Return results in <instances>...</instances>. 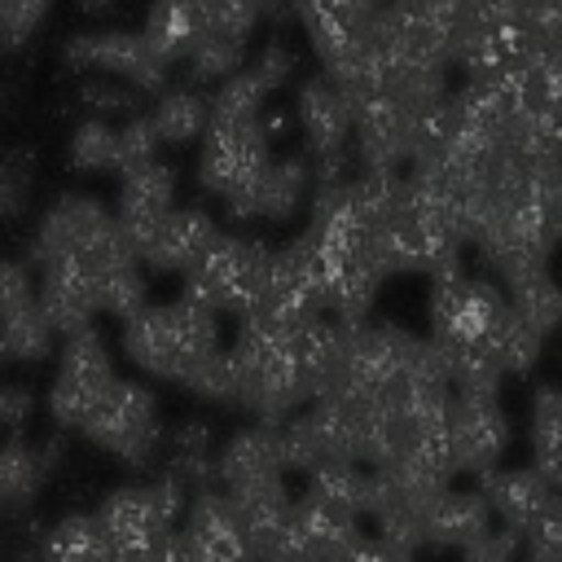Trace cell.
Here are the masks:
<instances>
[{
  "label": "cell",
  "instance_id": "obj_1",
  "mask_svg": "<svg viewBox=\"0 0 562 562\" xmlns=\"http://www.w3.org/2000/svg\"><path fill=\"white\" fill-rule=\"evenodd\" d=\"M452 386L501 391L509 373H527L540 360L544 338L509 307L505 290L487 277L457 268L435 272L430 285V338Z\"/></svg>",
  "mask_w": 562,
  "mask_h": 562
},
{
  "label": "cell",
  "instance_id": "obj_2",
  "mask_svg": "<svg viewBox=\"0 0 562 562\" xmlns=\"http://www.w3.org/2000/svg\"><path fill=\"white\" fill-rule=\"evenodd\" d=\"M338 334L342 325L329 316H241L233 347H224L233 364V404L255 413L259 426H281L321 395L338 356Z\"/></svg>",
  "mask_w": 562,
  "mask_h": 562
},
{
  "label": "cell",
  "instance_id": "obj_3",
  "mask_svg": "<svg viewBox=\"0 0 562 562\" xmlns=\"http://www.w3.org/2000/svg\"><path fill=\"white\" fill-rule=\"evenodd\" d=\"M123 351L140 373L184 382L211 351H220V316L189 294L140 303L123 321Z\"/></svg>",
  "mask_w": 562,
  "mask_h": 562
},
{
  "label": "cell",
  "instance_id": "obj_4",
  "mask_svg": "<svg viewBox=\"0 0 562 562\" xmlns=\"http://www.w3.org/2000/svg\"><path fill=\"white\" fill-rule=\"evenodd\" d=\"M540 44L527 26L522 0H457L448 26V61L465 70V79H496L518 70Z\"/></svg>",
  "mask_w": 562,
  "mask_h": 562
},
{
  "label": "cell",
  "instance_id": "obj_5",
  "mask_svg": "<svg viewBox=\"0 0 562 562\" xmlns=\"http://www.w3.org/2000/svg\"><path fill=\"white\" fill-rule=\"evenodd\" d=\"M272 162V136L263 119L250 123H215L206 119L202 154H198V184L228 206L233 220H255V189Z\"/></svg>",
  "mask_w": 562,
  "mask_h": 562
},
{
  "label": "cell",
  "instance_id": "obj_6",
  "mask_svg": "<svg viewBox=\"0 0 562 562\" xmlns=\"http://www.w3.org/2000/svg\"><path fill=\"white\" fill-rule=\"evenodd\" d=\"M180 509H184V487L171 483L167 474L110 492L101 501V509H97V522H101V536L110 544V558L114 562L149 558L180 527Z\"/></svg>",
  "mask_w": 562,
  "mask_h": 562
},
{
  "label": "cell",
  "instance_id": "obj_7",
  "mask_svg": "<svg viewBox=\"0 0 562 562\" xmlns=\"http://www.w3.org/2000/svg\"><path fill=\"white\" fill-rule=\"evenodd\" d=\"M268 263L272 250L259 237H241V233H220L215 246L206 250V259L184 277V294L198 299L206 312L215 316H250L263 299V281H268Z\"/></svg>",
  "mask_w": 562,
  "mask_h": 562
},
{
  "label": "cell",
  "instance_id": "obj_8",
  "mask_svg": "<svg viewBox=\"0 0 562 562\" xmlns=\"http://www.w3.org/2000/svg\"><path fill=\"white\" fill-rule=\"evenodd\" d=\"M53 255H88L97 259L101 268H127V263H140L132 241L123 237V228L114 224V215L97 202V198H79V193H66L57 198L40 228H35V241H31V259H53Z\"/></svg>",
  "mask_w": 562,
  "mask_h": 562
},
{
  "label": "cell",
  "instance_id": "obj_9",
  "mask_svg": "<svg viewBox=\"0 0 562 562\" xmlns=\"http://www.w3.org/2000/svg\"><path fill=\"white\" fill-rule=\"evenodd\" d=\"M101 452L127 461V465H145L162 439V426H158V395L136 382V378H119L105 400L88 413V422L79 426Z\"/></svg>",
  "mask_w": 562,
  "mask_h": 562
},
{
  "label": "cell",
  "instance_id": "obj_10",
  "mask_svg": "<svg viewBox=\"0 0 562 562\" xmlns=\"http://www.w3.org/2000/svg\"><path fill=\"white\" fill-rule=\"evenodd\" d=\"M114 382H119V373H114V360H110V347L101 342V334L92 325L66 334L61 360H57V373L48 386V417L66 430H79Z\"/></svg>",
  "mask_w": 562,
  "mask_h": 562
},
{
  "label": "cell",
  "instance_id": "obj_11",
  "mask_svg": "<svg viewBox=\"0 0 562 562\" xmlns=\"http://www.w3.org/2000/svg\"><path fill=\"white\" fill-rule=\"evenodd\" d=\"M509 448V417L501 408V391L452 386L448 395V461L452 474H487L501 465Z\"/></svg>",
  "mask_w": 562,
  "mask_h": 562
},
{
  "label": "cell",
  "instance_id": "obj_12",
  "mask_svg": "<svg viewBox=\"0 0 562 562\" xmlns=\"http://www.w3.org/2000/svg\"><path fill=\"white\" fill-rule=\"evenodd\" d=\"M299 132L307 140V154L316 158V180H338L351 176L347 171V154H351V105L342 97V88L325 75H312L299 88V105H294Z\"/></svg>",
  "mask_w": 562,
  "mask_h": 562
},
{
  "label": "cell",
  "instance_id": "obj_13",
  "mask_svg": "<svg viewBox=\"0 0 562 562\" xmlns=\"http://www.w3.org/2000/svg\"><path fill=\"white\" fill-rule=\"evenodd\" d=\"M347 105H351V145H356L360 171H404L417 110H408L404 101L378 88L351 97Z\"/></svg>",
  "mask_w": 562,
  "mask_h": 562
},
{
  "label": "cell",
  "instance_id": "obj_14",
  "mask_svg": "<svg viewBox=\"0 0 562 562\" xmlns=\"http://www.w3.org/2000/svg\"><path fill=\"white\" fill-rule=\"evenodd\" d=\"M66 61L101 70L110 79H123L132 92H158L167 83V70H171L149 53L140 31H88V35H75L66 44Z\"/></svg>",
  "mask_w": 562,
  "mask_h": 562
},
{
  "label": "cell",
  "instance_id": "obj_15",
  "mask_svg": "<svg viewBox=\"0 0 562 562\" xmlns=\"http://www.w3.org/2000/svg\"><path fill=\"white\" fill-rule=\"evenodd\" d=\"M492 514V522H501L505 531L514 536H531L540 522L558 518L562 505H558V487L549 479H540L531 465H518V470H487L479 474V487H474Z\"/></svg>",
  "mask_w": 562,
  "mask_h": 562
},
{
  "label": "cell",
  "instance_id": "obj_16",
  "mask_svg": "<svg viewBox=\"0 0 562 562\" xmlns=\"http://www.w3.org/2000/svg\"><path fill=\"white\" fill-rule=\"evenodd\" d=\"M259 316H277V321H303V316H325V299H321V272L312 259L307 237L299 233L290 246L272 250L268 263V281H263V299L255 307ZM250 312V316H255Z\"/></svg>",
  "mask_w": 562,
  "mask_h": 562
},
{
  "label": "cell",
  "instance_id": "obj_17",
  "mask_svg": "<svg viewBox=\"0 0 562 562\" xmlns=\"http://www.w3.org/2000/svg\"><path fill=\"white\" fill-rule=\"evenodd\" d=\"M171 206H176V171L162 158H154V162L136 167V171H123L114 224L123 228V237L132 241L136 255L154 237V228L171 215Z\"/></svg>",
  "mask_w": 562,
  "mask_h": 562
},
{
  "label": "cell",
  "instance_id": "obj_18",
  "mask_svg": "<svg viewBox=\"0 0 562 562\" xmlns=\"http://www.w3.org/2000/svg\"><path fill=\"white\" fill-rule=\"evenodd\" d=\"M492 514L483 505L479 492H457L452 483L439 487L426 505H422V527H417V549H474L487 531H492Z\"/></svg>",
  "mask_w": 562,
  "mask_h": 562
},
{
  "label": "cell",
  "instance_id": "obj_19",
  "mask_svg": "<svg viewBox=\"0 0 562 562\" xmlns=\"http://www.w3.org/2000/svg\"><path fill=\"white\" fill-rule=\"evenodd\" d=\"M180 540L202 558V562H250V540L228 505L224 492L202 487L189 509H184V527H176Z\"/></svg>",
  "mask_w": 562,
  "mask_h": 562
},
{
  "label": "cell",
  "instance_id": "obj_20",
  "mask_svg": "<svg viewBox=\"0 0 562 562\" xmlns=\"http://www.w3.org/2000/svg\"><path fill=\"white\" fill-rule=\"evenodd\" d=\"M215 237H220V228H215V220L206 211H198V206H171V215L154 228V237L140 246L136 259L149 263V268H158V272L189 277L206 259V250L215 246Z\"/></svg>",
  "mask_w": 562,
  "mask_h": 562
},
{
  "label": "cell",
  "instance_id": "obj_21",
  "mask_svg": "<svg viewBox=\"0 0 562 562\" xmlns=\"http://www.w3.org/2000/svg\"><path fill=\"white\" fill-rule=\"evenodd\" d=\"M211 479H220L224 492L246 487V483H263V479H285L281 457H277V430L272 426L237 430L220 448V457H211Z\"/></svg>",
  "mask_w": 562,
  "mask_h": 562
},
{
  "label": "cell",
  "instance_id": "obj_22",
  "mask_svg": "<svg viewBox=\"0 0 562 562\" xmlns=\"http://www.w3.org/2000/svg\"><path fill=\"white\" fill-rule=\"evenodd\" d=\"M140 40L149 44V53L162 66L184 61L193 53V44L202 40V9H198V0H154L149 13H145Z\"/></svg>",
  "mask_w": 562,
  "mask_h": 562
},
{
  "label": "cell",
  "instance_id": "obj_23",
  "mask_svg": "<svg viewBox=\"0 0 562 562\" xmlns=\"http://www.w3.org/2000/svg\"><path fill=\"white\" fill-rule=\"evenodd\" d=\"M307 184H312V167L299 154L272 158L255 189V220H272V224L290 220L299 211V202L307 198Z\"/></svg>",
  "mask_w": 562,
  "mask_h": 562
},
{
  "label": "cell",
  "instance_id": "obj_24",
  "mask_svg": "<svg viewBox=\"0 0 562 562\" xmlns=\"http://www.w3.org/2000/svg\"><path fill=\"white\" fill-rule=\"evenodd\" d=\"M35 562H114L97 514H66L40 544Z\"/></svg>",
  "mask_w": 562,
  "mask_h": 562
},
{
  "label": "cell",
  "instance_id": "obj_25",
  "mask_svg": "<svg viewBox=\"0 0 562 562\" xmlns=\"http://www.w3.org/2000/svg\"><path fill=\"white\" fill-rule=\"evenodd\" d=\"M527 439H531V470L558 487V479H562V408H558V386L553 382H544L531 395Z\"/></svg>",
  "mask_w": 562,
  "mask_h": 562
},
{
  "label": "cell",
  "instance_id": "obj_26",
  "mask_svg": "<svg viewBox=\"0 0 562 562\" xmlns=\"http://www.w3.org/2000/svg\"><path fill=\"white\" fill-rule=\"evenodd\" d=\"M44 479H48V457L35 443H26L22 435H13L0 448V514L31 505L35 492L44 487Z\"/></svg>",
  "mask_w": 562,
  "mask_h": 562
},
{
  "label": "cell",
  "instance_id": "obj_27",
  "mask_svg": "<svg viewBox=\"0 0 562 562\" xmlns=\"http://www.w3.org/2000/svg\"><path fill=\"white\" fill-rule=\"evenodd\" d=\"M53 342H57V329L48 325L40 303H26V307L0 316V360H9V364H40V360H48Z\"/></svg>",
  "mask_w": 562,
  "mask_h": 562
},
{
  "label": "cell",
  "instance_id": "obj_28",
  "mask_svg": "<svg viewBox=\"0 0 562 562\" xmlns=\"http://www.w3.org/2000/svg\"><path fill=\"white\" fill-rule=\"evenodd\" d=\"M505 299H509V307L540 334V338H549L553 329H558V312H562V299H558V281L549 277V268H531V272H518V277H509L505 285Z\"/></svg>",
  "mask_w": 562,
  "mask_h": 562
},
{
  "label": "cell",
  "instance_id": "obj_29",
  "mask_svg": "<svg viewBox=\"0 0 562 562\" xmlns=\"http://www.w3.org/2000/svg\"><path fill=\"white\" fill-rule=\"evenodd\" d=\"M149 123L162 145H189L206 132V97L198 88H171L158 97Z\"/></svg>",
  "mask_w": 562,
  "mask_h": 562
},
{
  "label": "cell",
  "instance_id": "obj_30",
  "mask_svg": "<svg viewBox=\"0 0 562 562\" xmlns=\"http://www.w3.org/2000/svg\"><path fill=\"white\" fill-rule=\"evenodd\" d=\"M198 9H202V35L246 44L259 18L272 13V0H198Z\"/></svg>",
  "mask_w": 562,
  "mask_h": 562
},
{
  "label": "cell",
  "instance_id": "obj_31",
  "mask_svg": "<svg viewBox=\"0 0 562 562\" xmlns=\"http://www.w3.org/2000/svg\"><path fill=\"white\" fill-rule=\"evenodd\" d=\"M167 479L180 483L184 496H189L193 483H206V479H211V439H206V426H202V422H189V426H180V430L171 435V465H167Z\"/></svg>",
  "mask_w": 562,
  "mask_h": 562
},
{
  "label": "cell",
  "instance_id": "obj_32",
  "mask_svg": "<svg viewBox=\"0 0 562 562\" xmlns=\"http://www.w3.org/2000/svg\"><path fill=\"white\" fill-rule=\"evenodd\" d=\"M114 140H119V127L110 119H101V114L83 119L75 127L70 145H66L70 167H79V171H114Z\"/></svg>",
  "mask_w": 562,
  "mask_h": 562
},
{
  "label": "cell",
  "instance_id": "obj_33",
  "mask_svg": "<svg viewBox=\"0 0 562 562\" xmlns=\"http://www.w3.org/2000/svg\"><path fill=\"white\" fill-rule=\"evenodd\" d=\"M241 57H246V44H233V40H220V35H202L184 61H189V79L193 83H224L228 75L241 70Z\"/></svg>",
  "mask_w": 562,
  "mask_h": 562
},
{
  "label": "cell",
  "instance_id": "obj_34",
  "mask_svg": "<svg viewBox=\"0 0 562 562\" xmlns=\"http://www.w3.org/2000/svg\"><path fill=\"white\" fill-rule=\"evenodd\" d=\"M158 132H154V123H149V114H132L127 123H119V140H114V171L123 176V171H136V167H145V162H154L158 158Z\"/></svg>",
  "mask_w": 562,
  "mask_h": 562
},
{
  "label": "cell",
  "instance_id": "obj_35",
  "mask_svg": "<svg viewBox=\"0 0 562 562\" xmlns=\"http://www.w3.org/2000/svg\"><path fill=\"white\" fill-rule=\"evenodd\" d=\"M53 0H0V48H18L26 44L40 22L48 18Z\"/></svg>",
  "mask_w": 562,
  "mask_h": 562
},
{
  "label": "cell",
  "instance_id": "obj_36",
  "mask_svg": "<svg viewBox=\"0 0 562 562\" xmlns=\"http://www.w3.org/2000/svg\"><path fill=\"white\" fill-rule=\"evenodd\" d=\"M461 562H562V558H549V553H531L522 544V536L505 531V527H492L474 549L461 553Z\"/></svg>",
  "mask_w": 562,
  "mask_h": 562
},
{
  "label": "cell",
  "instance_id": "obj_37",
  "mask_svg": "<svg viewBox=\"0 0 562 562\" xmlns=\"http://www.w3.org/2000/svg\"><path fill=\"white\" fill-rule=\"evenodd\" d=\"M184 391H193V395H202V400H215V404H233V364H228V351L220 347V351H211L184 382H180Z\"/></svg>",
  "mask_w": 562,
  "mask_h": 562
},
{
  "label": "cell",
  "instance_id": "obj_38",
  "mask_svg": "<svg viewBox=\"0 0 562 562\" xmlns=\"http://www.w3.org/2000/svg\"><path fill=\"white\" fill-rule=\"evenodd\" d=\"M26 303H35V277L22 263H13V259L0 255V316L18 312Z\"/></svg>",
  "mask_w": 562,
  "mask_h": 562
},
{
  "label": "cell",
  "instance_id": "obj_39",
  "mask_svg": "<svg viewBox=\"0 0 562 562\" xmlns=\"http://www.w3.org/2000/svg\"><path fill=\"white\" fill-rule=\"evenodd\" d=\"M31 417H35V395L26 386H0V426L22 435Z\"/></svg>",
  "mask_w": 562,
  "mask_h": 562
},
{
  "label": "cell",
  "instance_id": "obj_40",
  "mask_svg": "<svg viewBox=\"0 0 562 562\" xmlns=\"http://www.w3.org/2000/svg\"><path fill=\"white\" fill-rule=\"evenodd\" d=\"M342 562H413V553L408 549H395V544H386V540H360Z\"/></svg>",
  "mask_w": 562,
  "mask_h": 562
},
{
  "label": "cell",
  "instance_id": "obj_41",
  "mask_svg": "<svg viewBox=\"0 0 562 562\" xmlns=\"http://www.w3.org/2000/svg\"><path fill=\"white\" fill-rule=\"evenodd\" d=\"M22 193H26V184H22V176L4 162L0 167V215H18V206H22Z\"/></svg>",
  "mask_w": 562,
  "mask_h": 562
},
{
  "label": "cell",
  "instance_id": "obj_42",
  "mask_svg": "<svg viewBox=\"0 0 562 562\" xmlns=\"http://www.w3.org/2000/svg\"><path fill=\"white\" fill-rule=\"evenodd\" d=\"M79 4H83V9H105L110 0H79Z\"/></svg>",
  "mask_w": 562,
  "mask_h": 562
}]
</instances>
